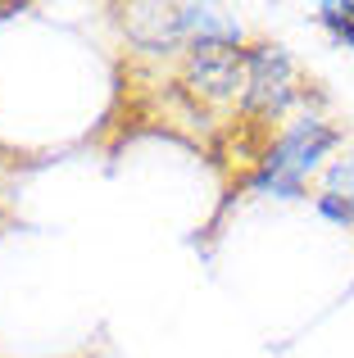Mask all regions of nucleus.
<instances>
[{"mask_svg":"<svg viewBox=\"0 0 354 358\" xmlns=\"http://www.w3.org/2000/svg\"><path fill=\"white\" fill-rule=\"evenodd\" d=\"M341 131L327 127L323 118H304V122H291L282 131L273 150L264 155V173L250 177V191H264V195H304V177L318 168V159H327V150H337Z\"/></svg>","mask_w":354,"mask_h":358,"instance_id":"nucleus-1","label":"nucleus"},{"mask_svg":"<svg viewBox=\"0 0 354 358\" xmlns=\"http://www.w3.org/2000/svg\"><path fill=\"white\" fill-rule=\"evenodd\" d=\"M295 96V69L282 45H255L246 50V114L273 118Z\"/></svg>","mask_w":354,"mask_h":358,"instance_id":"nucleus-2","label":"nucleus"},{"mask_svg":"<svg viewBox=\"0 0 354 358\" xmlns=\"http://www.w3.org/2000/svg\"><path fill=\"white\" fill-rule=\"evenodd\" d=\"M246 82V50L227 41H191L186 55V87L200 100H227L232 91Z\"/></svg>","mask_w":354,"mask_h":358,"instance_id":"nucleus-3","label":"nucleus"},{"mask_svg":"<svg viewBox=\"0 0 354 358\" xmlns=\"http://www.w3.org/2000/svg\"><path fill=\"white\" fill-rule=\"evenodd\" d=\"M127 36H132L141 50H173L177 41L186 36V18H182V5H132L123 18Z\"/></svg>","mask_w":354,"mask_h":358,"instance_id":"nucleus-4","label":"nucleus"},{"mask_svg":"<svg viewBox=\"0 0 354 358\" xmlns=\"http://www.w3.org/2000/svg\"><path fill=\"white\" fill-rule=\"evenodd\" d=\"M182 18H186V36H195V41L241 45V23H232L222 9H213V5H182Z\"/></svg>","mask_w":354,"mask_h":358,"instance_id":"nucleus-5","label":"nucleus"},{"mask_svg":"<svg viewBox=\"0 0 354 358\" xmlns=\"http://www.w3.org/2000/svg\"><path fill=\"white\" fill-rule=\"evenodd\" d=\"M318 18H323V27H332L337 41L354 45V5H337V0H327V5H318Z\"/></svg>","mask_w":354,"mask_h":358,"instance_id":"nucleus-6","label":"nucleus"},{"mask_svg":"<svg viewBox=\"0 0 354 358\" xmlns=\"http://www.w3.org/2000/svg\"><path fill=\"white\" fill-rule=\"evenodd\" d=\"M323 195H337V200H346L354 209V155L337 159V164L327 168V191H323Z\"/></svg>","mask_w":354,"mask_h":358,"instance_id":"nucleus-7","label":"nucleus"},{"mask_svg":"<svg viewBox=\"0 0 354 358\" xmlns=\"http://www.w3.org/2000/svg\"><path fill=\"white\" fill-rule=\"evenodd\" d=\"M318 209L327 213L332 222H354V209H350L346 200H337V195H318Z\"/></svg>","mask_w":354,"mask_h":358,"instance_id":"nucleus-8","label":"nucleus"}]
</instances>
